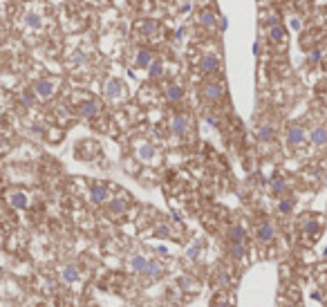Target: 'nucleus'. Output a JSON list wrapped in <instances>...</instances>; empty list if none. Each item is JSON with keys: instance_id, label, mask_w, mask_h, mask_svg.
I'll list each match as a JSON object with an SVG mask.
<instances>
[{"instance_id": "nucleus-14", "label": "nucleus", "mask_w": 327, "mask_h": 307, "mask_svg": "<svg viewBox=\"0 0 327 307\" xmlns=\"http://www.w3.org/2000/svg\"><path fill=\"white\" fill-rule=\"evenodd\" d=\"M182 97H184V88H182L180 83H168L166 85V99L168 101L175 103V101H180Z\"/></svg>"}, {"instance_id": "nucleus-17", "label": "nucleus", "mask_w": 327, "mask_h": 307, "mask_svg": "<svg viewBox=\"0 0 327 307\" xmlns=\"http://www.w3.org/2000/svg\"><path fill=\"white\" fill-rule=\"evenodd\" d=\"M200 23L204 27H209V30H213L215 27V14L211 12V9H204V12L200 14Z\"/></svg>"}, {"instance_id": "nucleus-18", "label": "nucleus", "mask_w": 327, "mask_h": 307, "mask_svg": "<svg viewBox=\"0 0 327 307\" xmlns=\"http://www.w3.org/2000/svg\"><path fill=\"white\" fill-rule=\"evenodd\" d=\"M148 262H150V260H146V258H143V256H134V258H130V267H132L134 271H139V273H143V271H146Z\"/></svg>"}, {"instance_id": "nucleus-30", "label": "nucleus", "mask_w": 327, "mask_h": 307, "mask_svg": "<svg viewBox=\"0 0 327 307\" xmlns=\"http://www.w3.org/2000/svg\"><path fill=\"white\" fill-rule=\"evenodd\" d=\"M318 61H320V50H314L309 56V63H318Z\"/></svg>"}, {"instance_id": "nucleus-22", "label": "nucleus", "mask_w": 327, "mask_h": 307, "mask_svg": "<svg viewBox=\"0 0 327 307\" xmlns=\"http://www.w3.org/2000/svg\"><path fill=\"white\" fill-rule=\"evenodd\" d=\"M285 189H287L285 180H282V177H273V180H271V191H273V193L282 195V193H285Z\"/></svg>"}, {"instance_id": "nucleus-10", "label": "nucleus", "mask_w": 327, "mask_h": 307, "mask_svg": "<svg viewBox=\"0 0 327 307\" xmlns=\"http://www.w3.org/2000/svg\"><path fill=\"white\" fill-rule=\"evenodd\" d=\"M90 198H92L94 204H105L108 202V198H110V193H108V189H105L103 184H94L92 191H90Z\"/></svg>"}, {"instance_id": "nucleus-26", "label": "nucleus", "mask_w": 327, "mask_h": 307, "mask_svg": "<svg viewBox=\"0 0 327 307\" xmlns=\"http://www.w3.org/2000/svg\"><path fill=\"white\" fill-rule=\"evenodd\" d=\"M63 280L65 282L79 280V269H76V267H65V269H63Z\"/></svg>"}, {"instance_id": "nucleus-19", "label": "nucleus", "mask_w": 327, "mask_h": 307, "mask_svg": "<svg viewBox=\"0 0 327 307\" xmlns=\"http://www.w3.org/2000/svg\"><path fill=\"white\" fill-rule=\"evenodd\" d=\"M152 63V54L150 50H141L137 54V68H148V65Z\"/></svg>"}, {"instance_id": "nucleus-16", "label": "nucleus", "mask_w": 327, "mask_h": 307, "mask_svg": "<svg viewBox=\"0 0 327 307\" xmlns=\"http://www.w3.org/2000/svg\"><path fill=\"white\" fill-rule=\"evenodd\" d=\"M25 23H27V27H32V30H41L43 27V18H41V14L38 12H27L25 14Z\"/></svg>"}, {"instance_id": "nucleus-23", "label": "nucleus", "mask_w": 327, "mask_h": 307, "mask_svg": "<svg viewBox=\"0 0 327 307\" xmlns=\"http://www.w3.org/2000/svg\"><path fill=\"white\" fill-rule=\"evenodd\" d=\"M231 256L235 260H242L244 258V242H231Z\"/></svg>"}, {"instance_id": "nucleus-28", "label": "nucleus", "mask_w": 327, "mask_h": 307, "mask_svg": "<svg viewBox=\"0 0 327 307\" xmlns=\"http://www.w3.org/2000/svg\"><path fill=\"white\" fill-rule=\"evenodd\" d=\"M108 209L112 211V213H123V211H126V202H123L121 198H119V200H112V202L108 204Z\"/></svg>"}, {"instance_id": "nucleus-20", "label": "nucleus", "mask_w": 327, "mask_h": 307, "mask_svg": "<svg viewBox=\"0 0 327 307\" xmlns=\"http://www.w3.org/2000/svg\"><path fill=\"white\" fill-rule=\"evenodd\" d=\"M229 240H231V242H244V229L240 227V224L231 227L229 229Z\"/></svg>"}, {"instance_id": "nucleus-34", "label": "nucleus", "mask_w": 327, "mask_h": 307, "mask_svg": "<svg viewBox=\"0 0 327 307\" xmlns=\"http://www.w3.org/2000/svg\"><path fill=\"white\" fill-rule=\"evenodd\" d=\"M271 3H280V0H271Z\"/></svg>"}, {"instance_id": "nucleus-2", "label": "nucleus", "mask_w": 327, "mask_h": 307, "mask_svg": "<svg viewBox=\"0 0 327 307\" xmlns=\"http://www.w3.org/2000/svg\"><path fill=\"white\" fill-rule=\"evenodd\" d=\"M309 139V135H307V130L302 126H289L287 128V143H289L291 148H300L305 146V141Z\"/></svg>"}, {"instance_id": "nucleus-15", "label": "nucleus", "mask_w": 327, "mask_h": 307, "mask_svg": "<svg viewBox=\"0 0 327 307\" xmlns=\"http://www.w3.org/2000/svg\"><path fill=\"white\" fill-rule=\"evenodd\" d=\"M186 130H189V119L184 117V114H177L175 119H173V132L175 135H186Z\"/></svg>"}, {"instance_id": "nucleus-24", "label": "nucleus", "mask_w": 327, "mask_h": 307, "mask_svg": "<svg viewBox=\"0 0 327 307\" xmlns=\"http://www.w3.org/2000/svg\"><path fill=\"white\" fill-rule=\"evenodd\" d=\"M294 202H296L294 198H285V200H280V204H278V211H280L282 215L291 213V209H294Z\"/></svg>"}, {"instance_id": "nucleus-12", "label": "nucleus", "mask_w": 327, "mask_h": 307, "mask_svg": "<svg viewBox=\"0 0 327 307\" xmlns=\"http://www.w3.org/2000/svg\"><path fill=\"white\" fill-rule=\"evenodd\" d=\"M269 41L271 43H285L287 41V32H285V27H282L280 23L269 25Z\"/></svg>"}, {"instance_id": "nucleus-33", "label": "nucleus", "mask_w": 327, "mask_h": 307, "mask_svg": "<svg viewBox=\"0 0 327 307\" xmlns=\"http://www.w3.org/2000/svg\"><path fill=\"white\" fill-rule=\"evenodd\" d=\"M3 148H5V137L0 135V150H3Z\"/></svg>"}, {"instance_id": "nucleus-27", "label": "nucleus", "mask_w": 327, "mask_h": 307, "mask_svg": "<svg viewBox=\"0 0 327 307\" xmlns=\"http://www.w3.org/2000/svg\"><path fill=\"white\" fill-rule=\"evenodd\" d=\"M146 276H159L161 273V262H157V260H152V262H148V267H146Z\"/></svg>"}, {"instance_id": "nucleus-7", "label": "nucleus", "mask_w": 327, "mask_h": 307, "mask_svg": "<svg viewBox=\"0 0 327 307\" xmlns=\"http://www.w3.org/2000/svg\"><path fill=\"white\" fill-rule=\"evenodd\" d=\"M99 112H101V105L94 101V99H90V101H83V103L79 105V114H81V117H85V119L99 117Z\"/></svg>"}, {"instance_id": "nucleus-25", "label": "nucleus", "mask_w": 327, "mask_h": 307, "mask_svg": "<svg viewBox=\"0 0 327 307\" xmlns=\"http://www.w3.org/2000/svg\"><path fill=\"white\" fill-rule=\"evenodd\" d=\"M161 72H164L161 61H152V63L148 65V74H150V79H157V76H161Z\"/></svg>"}, {"instance_id": "nucleus-29", "label": "nucleus", "mask_w": 327, "mask_h": 307, "mask_svg": "<svg viewBox=\"0 0 327 307\" xmlns=\"http://www.w3.org/2000/svg\"><path fill=\"white\" fill-rule=\"evenodd\" d=\"M152 155H155V148L148 146V143H143V146L139 148V157H141V160H152Z\"/></svg>"}, {"instance_id": "nucleus-4", "label": "nucleus", "mask_w": 327, "mask_h": 307, "mask_svg": "<svg viewBox=\"0 0 327 307\" xmlns=\"http://www.w3.org/2000/svg\"><path fill=\"white\" fill-rule=\"evenodd\" d=\"M34 92H36L38 99H50L52 94L56 92V81H52V79L36 81V83H34Z\"/></svg>"}, {"instance_id": "nucleus-13", "label": "nucleus", "mask_w": 327, "mask_h": 307, "mask_svg": "<svg viewBox=\"0 0 327 307\" xmlns=\"http://www.w3.org/2000/svg\"><path fill=\"white\" fill-rule=\"evenodd\" d=\"M137 30H139V34L150 36V34H155V32H159V23H157V21H150V18H146V21H139V23H137Z\"/></svg>"}, {"instance_id": "nucleus-1", "label": "nucleus", "mask_w": 327, "mask_h": 307, "mask_svg": "<svg viewBox=\"0 0 327 307\" xmlns=\"http://www.w3.org/2000/svg\"><path fill=\"white\" fill-rule=\"evenodd\" d=\"M300 233L305 238V242H316L323 233V220L316 218V215H307L300 222Z\"/></svg>"}, {"instance_id": "nucleus-9", "label": "nucleus", "mask_w": 327, "mask_h": 307, "mask_svg": "<svg viewBox=\"0 0 327 307\" xmlns=\"http://www.w3.org/2000/svg\"><path fill=\"white\" fill-rule=\"evenodd\" d=\"M200 70L204 72V74H213V72L220 70V59L213 54H206L204 59L200 61Z\"/></svg>"}, {"instance_id": "nucleus-5", "label": "nucleus", "mask_w": 327, "mask_h": 307, "mask_svg": "<svg viewBox=\"0 0 327 307\" xmlns=\"http://www.w3.org/2000/svg\"><path fill=\"white\" fill-rule=\"evenodd\" d=\"M256 238H258V242H262V244L273 242V238H276V227H273V222H260L258 224Z\"/></svg>"}, {"instance_id": "nucleus-6", "label": "nucleus", "mask_w": 327, "mask_h": 307, "mask_svg": "<svg viewBox=\"0 0 327 307\" xmlns=\"http://www.w3.org/2000/svg\"><path fill=\"white\" fill-rule=\"evenodd\" d=\"M309 141H311V146H316V148L327 146V123H318L316 128H311Z\"/></svg>"}, {"instance_id": "nucleus-11", "label": "nucleus", "mask_w": 327, "mask_h": 307, "mask_svg": "<svg viewBox=\"0 0 327 307\" xmlns=\"http://www.w3.org/2000/svg\"><path fill=\"white\" fill-rule=\"evenodd\" d=\"M9 204H12L14 209H27V206H30V198H27L25 191H14V193L9 195Z\"/></svg>"}, {"instance_id": "nucleus-8", "label": "nucleus", "mask_w": 327, "mask_h": 307, "mask_svg": "<svg viewBox=\"0 0 327 307\" xmlns=\"http://www.w3.org/2000/svg\"><path fill=\"white\" fill-rule=\"evenodd\" d=\"M105 99H119V97H123V85H121V81H117V79H110L108 83H105Z\"/></svg>"}, {"instance_id": "nucleus-3", "label": "nucleus", "mask_w": 327, "mask_h": 307, "mask_svg": "<svg viewBox=\"0 0 327 307\" xmlns=\"http://www.w3.org/2000/svg\"><path fill=\"white\" fill-rule=\"evenodd\" d=\"M202 94H204V99L206 101H211V103L220 101V99L224 97V83L222 81H209V83H204Z\"/></svg>"}, {"instance_id": "nucleus-32", "label": "nucleus", "mask_w": 327, "mask_h": 307, "mask_svg": "<svg viewBox=\"0 0 327 307\" xmlns=\"http://www.w3.org/2000/svg\"><path fill=\"white\" fill-rule=\"evenodd\" d=\"M189 256H191V258L197 256V247H191V249H189Z\"/></svg>"}, {"instance_id": "nucleus-21", "label": "nucleus", "mask_w": 327, "mask_h": 307, "mask_svg": "<svg viewBox=\"0 0 327 307\" xmlns=\"http://www.w3.org/2000/svg\"><path fill=\"white\" fill-rule=\"evenodd\" d=\"M256 135H258L260 141H271V139H273V128L271 126H260L256 130Z\"/></svg>"}, {"instance_id": "nucleus-31", "label": "nucleus", "mask_w": 327, "mask_h": 307, "mask_svg": "<svg viewBox=\"0 0 327 307\" xmlns=\"http://www.w3.org/2000/svg\"><path fill=\"white\" fill-rule=\"evenodd\" d=\"M32 101H34V99H32V94H30V92H27V94H25V97H23V103H25V105H32Z\"/></svg>"}]
</instances>
